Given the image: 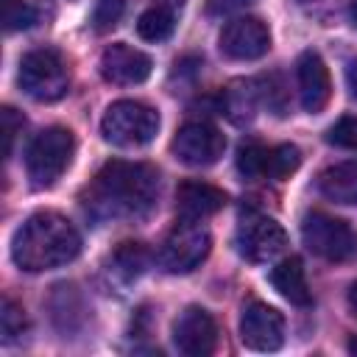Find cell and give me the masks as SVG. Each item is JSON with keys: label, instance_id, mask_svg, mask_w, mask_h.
<instances>
[{"label": "cell", "instance_id": "obj_25", "mask_svg": "<svg viewBox=\"0 0 357 357\" xmlns=\"http://www.w3.org/2000/svg\"><path fill=\"white\" fill-rule=\"evenodd\" d=\"M123 11H126V0H98L95 14H92L95 31H109V28H114V25L120 22Z\"/></svg>", "mask_w": 357, "mask_h": 357}, {"label": "cell", "instance_id": "obj_32", "mask_svg": "<svg viewBox=\"0 0 357 357\" xmlns=\"http://www.w3.org/2000/svg\"><path fill=\"white\" fill-rule=\"evenodd\" d=\"M298 3H310V0H298Z\"/></svg>", "mask_w": 357, "mask_h": 357}, {"label": "cell", "instance_id": "obj_16", "mask_svg": "<svg viewBox=\"0 0 357 357\" xmlns=\"http://www.w3.org/2000/svg\"><path fill=\"white\" fill-rule=\"evenodd\" d=\"M271 284L276 287L279 296H284L290 304L296 307H310L312 304V293L307 284V273L298 257H287L282 259L273 271H271Z\"/></svg>", "mask_w": 357, "mask_h": 357}, {"label": "cell", "instance_id": "obj_28", "mask_svg": "<svg viewBox=\"0 0 357 357\" xmlns=\"http://www.w3.org/2000/svg\"><path fill=\"white\" fill-rule=\"evenodd\" d=\"M346 84H349V92L357 98V59L349 64V70H346Z\"/></svg>", "mask_w": 357, "mask_h": 357}, {"label": "cell", "instance_id": "obj_8", "mask_svg": "<svg viewBox=\"0 0 357 357\" xmlns=\"http://www.w3.org/2000/svg\"><path fill=\"white\" fill-rule=\"evenodd\" d=\"M237 251L243 259L248 262H268L273 257H279L287 245V234L284 229L268 218V215H259L254 209L243 212L240 218V226H237Z\"/></svg>", "mask_w": 357, "mask_h": 357}, {"label": "cell", "instance_id": "obj_24", "mask_svg": "<svg viewBox=\"0 0 357 357\" xmlns=\"http://www.w3.org/2000/svg\"><path fill=\"white\" fill-rule=\"evenodd\" d=\"M326 142L337 145V148H346V151H357V114H346L335 126H329Z\"/></svg>", "mask_w": 357, "mask_h": 357}, {"label": "cell", "instance_id": "obj_15", "mask_svg": "<svg viewBox=\"0 0 357 357\" xmlns=\"http://www.w3.org/2000/svg\"><path fill=\"white\" fill-rule=\"evenodd\" d=\"M226 206V192L206 181H184L176 190V212L181 220H204Z\"/></svg>", "mask_w": 357, "mask_h": 357}, {"label": "cell", "instance_id": "obj_26", "mask_svg": "<svg viewBox=\"0 0 357 357\" xmlns=\"http://www.w3.org/2000/svg\"><path fill=\"white\" fill-rule=\"evenodd\" d=\"M0 117H3V156L8 159L11 151H14V137H17V131L22 128V117H20L11 106H3Z\"/></svg>", "mask_w": 357, "mask_h": 357}, {"label": "cell", "instance_id": "obj_22", "mask_svg": "<svg viewBox=\"0 0 357 357\" xmlns=\"http://www.w3.org/2000/svg\"><path fill=\"white\" fill-rule=\"evenodd\" d=\"M3 28L11 31H22L39 22V6H33L31 0H3Z\"/></svg>", "mask_w": 357, "mask_h": 357}, {"label": "cell", "instance_id": "obj_20", "mask_svg": "<svg viewBox=\"0 0 357 357\" xmlns=\"http://www.w3.org/2000/svg\"><path fill=\"white\" fill-rule=\"evenodd\" d=\"M237 173L245 181L268 178V148L259 145V142L240 145V151H237Z\"/></svg>", "mask_w": 357, "mask_h": 357}, {"label": "cell", "instance_id": "obj_30", "mask_svg": "<svg viewBox=\"0 0 357 357\" xmlns=\"http://www.w3.org/2000/svg\"><path fill=\"white\" fill-rule=\"evenodd\" d=\"M349 20H351V25H357V0L349 3Z\"/></svg>", "mask_w": 357, "mask_h": 357}, {"label": "cell", "instance_id": "obj_21", "mask_svg": "<svg viewBox=\"0 0 357 357\" xmlns=\"http://www.w3.org/2000/svg\"><path fill=\"white\" fill-rule=\"evenodd\" d=\"M301 165V151L296 145H276V148H268V178H276V181H284L290 173H296Z\"/></svg>", "mask_w": 357, "mask_h": 357}, {"label": "cell", "instance_id": "obj_11", "mask_svg": "<svg viewBox=\"0 0 357 357\" xmlns=\"http://www.w3.org/2000/svg\"><path fill=\"white\" fill-rule=\"evenodd\" d=\"M240 340L254 351H276L284 343V318L265 301H248L240 315Z\"/></svg>", "mask_w": 357, "mask_h": 357}, {"label": "cell", "instance_id": "obj_23", "mask_svg": "<svg viewBox=\"0 0 357 357\" xmlns=\"http://www.w3.org/2000/svg\"><path fill=\"white\" fill-rule=\"evenodd\" d=\"M28 329V318H25V310L14 301V298H3V307H0V332H3V343H11L17 337H22V332Z\"/></svg>", "mask_w": 357, "mask_h": 357}, {"label": "cell", "instance_id": "obj_3", "mask_svg": "<svg viewBox=\"0 0 357 357\" xmlns=\"http://www.w3.org/2000/svg\"><path fill=\"white\" fill-rule=\"evenodd\" d=\"M75 153V137L64 126H47L39 131L25 151V170L36 190L53 187L70 167Z\"/></svg>", "mask_w": 357, "mask_h": 357}, {"label": "cell", "instance_id": "obj_4", "mask_svg": "<svg viewBox=\"0 0 357 357\" xmlns=\"http://www.w3.org/2000/svg\"><path fill=\"white\" fill-rule=\"evenodd\" d=\"M17 84L28 98H33L39 103H53V100L67 95L70 73H67L64 59L56 50L36 47V50L22 56L20 73H17Z\"/></svg>", "mask_w": 357, "mask_h": 357}, {"label": "cell", "instance_id": "obj_19", "mask_svg": "<svg viewBox=\"0 0 357 357\" xmlns=\"http://www.w3.org/2000/svg\"><path fill=\"white\" fill-rule=\"evenodd\" d=\"M176 28V14L167 6H153L139 14L137 20V33L145 42H165Z\"/></svg>", "mask_w": 357, "mask_h": 357}, {"label": "cell", "instance_id": "obj_2", "mask_svg": "<svg viewBox=\"0 0 357 357\" xmlns=\"http://www.w3.org/2000/svg\"><path fill=\"white\" fill-rule=\"evenodd\" d=\"M81 251L78 229L59 212L31 215L11 240V259L17 268L39 273L73 262Z\"/></svg>", "mask_w": 357, "mask_h": 357}, {"label": "cell", "instance_id": "obj_27", "mask_svg": "<svg viewBox=\"0 0 357 357\" xmlns=\"http://www.w3.org/2000/svg\"><path fill=\"white\" fill-rule=\"evenodd\" d=\"M251 0H206V14L209 17H226L243 6H248Z\"/></svg>", "mask_w": 357, "mask_h": 357}, {"label": "cell", "instance_id": "obj_17", "mask_svg": "<svg viewBox=\"0 0 357 357\" xmlns=\"http://www.w3.org/2000/svg\"><path fill=\"white\" fill-rule=\"evenodd\" d=\"M318 190L335 204H357V162H340L318 173Z\"/></svg>", "mask_w": 357, "mask_h": 357}, {"label": "cell", "instance_id": "obj_29", "mask_svg": "<svg viewBox=\"0 0 357 357\" xmlns=\"http://www.w3.org/2000/svg\"><path fill=\"white\" fill-rule=\"evenodd\" d=\"M346 301H349V310L357 315V282L349 287V296H346Z\"/></svg>", "mask_w": 357, "mask_h": 357}, {"label": "cell", "instance_id": "obj_10", "mask_svg": "<svg viewBox=\"0 0 357 357\" xmlns=\"http://www.w3.org/2000/svg\"><path fill=\"white\" fill-rule=\"evenodd\" d=\"M218 47L231 61H254L268 53L271 31L257 17H237L223 25V31L218 36Z\"/></svg>", "mask_w": 357, "mask_h": 357}, {"label": "cell", "instance_id": "obj_12", "mask_svg": "<svg viewBox=\"0 0 357 357\" xmlns=\"http://www.w3.org/2000/svg\"><path fill=\"white\" fill-rule=\"evenodd\" d=\"M173 343L187 357H206L218 346V324L204 307H187L173 321Z\"/></svg>", "mask_w": 357, "mask_h": 357}, {"label": "cell", "instance_id": "obj_9", "mask_svg": "<svg viewBox=\"0 0 357 357\" xmlns=\"http://www.w3.org/2000/svg\"><path fill=\"white\" fill-rule=\"evenodd\" d=\"M173 156L187 167H209L226 151V137L209 123H187L170 142Z\"/></svg>", "mask_w": 357, "mask_h": 357}, {"label": "cell", "instance_id": "obj_13", "mask_svg": "<svg viewBox=\"0 0 357 357\" xmlns=\"http://www.w3.org/2000/svg\"><path fill=\"white\" fill-rule=\"evenodd\" d=\"M151 56L126 45V42H114L100 53V75L109 84L117 86H131V84H142L151 75Z\"/></svg>", "mask_w": 357, "mask_h": 357}, {"label": "cell", "instance_id": "obj_31", "mask_svg": "<svg viewBox=\"0 0 357 357\" xmlns=\"http://www.w3.org/2000/svg\"><path fill=\"white\" fill-rule=\"evenodd\" d=\"M349 354H357V335L349 340Z\"/></svg>", "mask_w": 357, "mask_h": 357}, {"label": "cell", "instance_id": "obj_7", "mask_svg": "<svg viewBox=\"0 0 357 357\" xmlns=\"http://www.w3.org/2000/svg\"><path fill=\"white\" fill-rule=\"evenodd\" d=\"M209 248H212L209 231L198 226V220H181L162 243L159 265L167 273H190L206 259Z\"/></svg>", "mask_w": 357, "mask_h": 357}, {"label": "cell", "instance_id": "obj_6", "mask_svg": "<svg viewBox=\"0 0 357 357\" xmlns=\"http://www.w3.org/2000/svg\"><path fill=\"white\" fill-rule=\"evenodd\" d=\"M301 240L304 245L326 259V262H346L357 254V234L354 229L326 212H310L301 220Z\"/></svg>", "mask_w": 357, "mask_h": 357}, {"label": "cell", "instance_id": "obj_18", "mask_svg": "<svg viewBox=\"0 0 357 357\" xmlns=\"http://www.w3.org/2000/svg\"><path fill=\"white\" fill-rule=\"evenodd\" d=\"M148 259H151V254L142 243H120L109 257V271L120 282H134L145 273Z\"/></svg>", "mask_w": 357, "mask_h": 357}, {"label": "cell", "instance_id": "obj_5", "mask_svg": "<svg viewBox=\"0 0 357 357\" xmlns=\"http://www.w3.org/2000/svg\"><path fill=\"white\" fill-rule=\"evenodd\" d=\"M156 131H159V112L139 100H114L100 120L103 139L117 148L148 145L156 137Z\"/></svg>", "mask_w": 357, "mask_h": 357}, {"label": "cell", "instance_id": "obj_1", "mask_svg": "<svg viewBox=\"0 0 357 357\" xmlns=\"http://www.w3.org/2000/svg\"><path fill=\"white\" fill-rule=\"evenodd\" d=\"M84 209L98 220H139L159 204V170L142 162H106L81 192Z\"/></svg>", "mask_w": 357, "mask_h": 357}, {"label": "cell", "instance_id": "obj_14", "mask_svg": "<svg viewBox=\"0 0 357 357\" xmlns=\"http://www.w3.org/2000/svg\"><path fill=\"white\" fill-rule=\"evenodd\" d=\"M296 78H298V98L304 112L318 114L332 98V78L324 64V59L315 50H304L296 61Z\"/></svg>", "mask_w": 357, "mask_h": 357}]
</instances>
